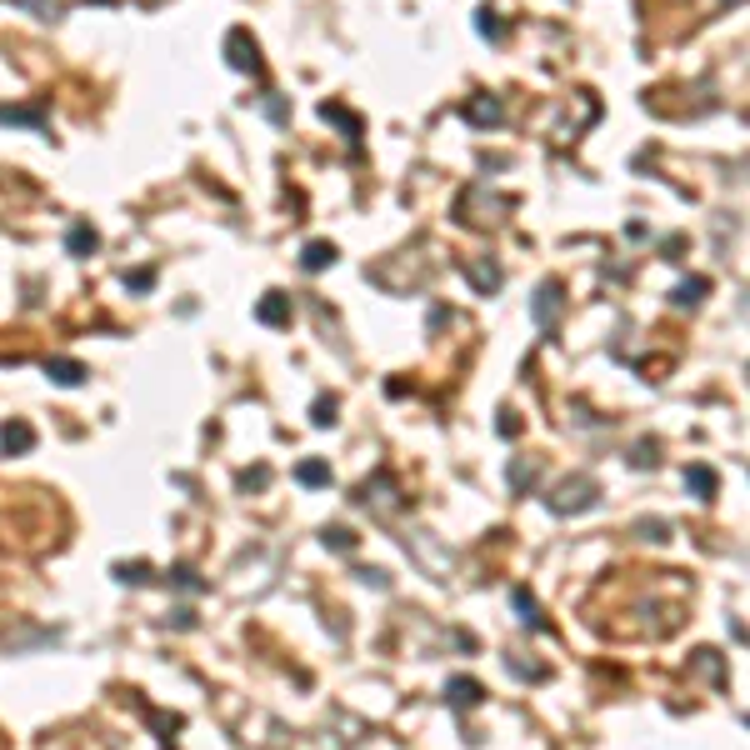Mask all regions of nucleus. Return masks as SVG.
Here are the masks:
<instances>
[{
	"label": "nucleus",
	"mask_w": 750,
	"mask_h": 750,
	"mask_svg": "<svg viewBox=\"0 0 750 750\" xmlns=\"http://www.w3.org/2000/svg\"><path fill=\"white\" fill-rule=\"evenodd\" d=\"M595 501H600V485L590 481V475H570V481H560L556 491L546 495V505L556 515H580V511H590Z\"/></svg>",
	"instance_id": "nucleus-1"
},
{
	"label": "nucleus",
	"mask_w": 750,
	"mask_h": 750,
	"mask_svg": "<svg viewBox=\"0 0 750 750\" xmlns=\"http://www.w3.org/2000/svg\"><path fill=\"white\" fill-rule=\"evenodd\" d=\"M225 61H230V70H240V75H260V70H266L256 35H250V31H240V25H236L230 35H225Z\"/></svg>",
	"instance_id": "nucleus-2"
},
{
	"label": "nucleus",
	"mask_w": 750,
	"mask_h": 750,
	"mask_svg": "<svg viewBox=\"0 0 750 750\" xmlns=\"http://www.w3.org/2000/svg\"><path fill=\"white\" fill-rule=\"evenodd\" d=\"M560 305H566V295H560V280H546V286L530 295V321L540 325V331H556V315H560Z\"/></svg>",
	"instance_id": "nucleus-3"
},
{
	"label": "nucleus",
	"mask_w": 750,
	"mask_h": 750,
	"mask_svg": "<svg viewBox=\"0 0 750 750\" xmlns=\"http://www.w3.org/2000/svg\"><path fill=\"white\" fill-rule=\"evenodd\" d=\"M481 700H485V686L481 680H471V675H455V680L445 686V706L450 710H475Z\"/></svg>",
	"instance_id": "nucleus-4"
},
{
	"label": "nucleus",
	"mask_w": 750,
	"mask_h": 750,
	"mask_svg": "<svg viewBox=\"0 0 750 750\" xmlns=\"http://www.w3.org/2000/svg\"><path fill=\"white\" fill-rule=\"evenodd\" d=\"M461 116L471 120V126H501V120H505V106H501L495 96H471V100L461 106Z\"/></svg>",
	"instance_id": "nucleus-5"
},
{
	"label": "nucleus",
	"mask_w": 750,
	"mask_h": 750,
	"mask_svg": "<svg viewBox=\"0 0 750 750\" xmlns=\"http://www.w3.org/2000/svg\"><path fill=\"white\" fill-rule=\"evenodd\" d=\"M406 546L416 550L420 560H426V570H430V576H436V580L450 570V556H436V540H430V530H416V536H406Z\"/></svg>",
	"instance_id": "nucleus-6"
},
{
	"label": "nucleus",
	"mask_w": 750,
	"mask_h": 750,
	"mask_svg": "<svg viewBox=\"0 0 750 750\" xmlns=\"http://www.w3.org/2000/svg\"><path fill=\"white\" fill-rule=\"evenodd\" d=\"M31 445H35V430L25 426V420H5V426H0V450H5V455H25Z\"/></svg>",
	"instance_id": "nucleus-7"
},
{
	"label": "nucleus",
	"mask_w": 750,
	"mask_h": 750,
	"mask_svg": "<svg viewBox=\"0 0 750 750\" xmlns=\"http://www.w3.org/2000/svg\"><path fill=\"white\" fill-rule=\"evenodd\" d=\"M45 375H51L55 386H80L90 370L80 361H70V355H55V361H45Z\"/></svg>",
	"instance_id": "nucleus-8"
},
{
	"label": "nucleus",
	"mask_w": 750,
	"mask_h": 750,
	"mask_svg": "<svg viewBox=\"0 0 750 750\" xmlns=\"http://www.w3.org/2000/svg\"><path fill=\"white\" fill-rule=\"evenodd\" d=\"M511 605L520 611V625H530V631H546V615H540V600L530 595L525 586H515L511 590Z\"/></svg>",
	"instance_id": "nucleus-9"
},
{
	"label": "nucleus",
	"mask_w": 750,
	"mask_h": 750,
	"mask_svg": "<svg viewBox=\"0 0 750 750\" xmlns=\"http://www.w3.org/2000/svg\"><path fill=\"white\" fill-rule=\"evenodd\" d=\"M0 120H5V126H31V130H45V106H0Z\"/></svg>",
	"instance_id": "nucleus-10"
},
{
	"label": "nucleus",
	"mask_w": 750,
	"mask_h": 750,
	"mask_svg": "<svg viewBox=\"0 0 750 750\" xmlns=\"http://www.w3.org/2000/svg\"><path fill=\"white\" fill-rule=\"evenodd\" d=\"M321 116H325V120H335V126L345 130V140H351V145H361V116H351V110H345V106H335V100H325V106H321Z\"/></svg>",
	"instance_id": "nucleus-11"
},
{
	"label": "nucleus",
	"mask_w": 750,
	"mask_h": 750,
	"mask_svg": "<svg viewBox=\"0 0 750 750\" xmlns=\"http://www.w3.org/2000/svg\"><path fill=\"white\" fill-rule=\"evenodd\" d=\"M256 315H260V321H266V325H286V321H290V295H280V290H270V295L256 305Z\"/></svg>",
	"instance_id": "nucleus-12"
},
{
	"label": "nucleus",
	"mask_w": 750,
	"mask_h": 750,
	"mask_svg": "<svg viewBox=\"0 0 750 750\" xmlns=\"http://www.w3.org/2000/svg\"><path fill=\"white\" fill-rule=\"evenodd\" d=\"M686 485L700 495V501H710V495L720 491V475L710 471V465H686Z\"/></svg>",
	"instance_id": "nucleus-13"
},
{
	"label": "nucleus",
	"mask_w": 750,
	"mask_h": 750,
	"mask_svg": "<svg viewBox=\"0 0 750 750\" xmlns=\"http://www.w3.org/2000/svg\"><path fill=\"white\" fill-rule=\"evenodd\" d=\"M300 266L311 270V276H315V270H325V266H335V246H331V240H311V246H305V256H300Z\"/></svg>",
	"instance_id": "nucleus-14"
},
{
	"label": "nucleus",
	"mask_w": 750,
	"mask_h": 750,
	"mask_svg": "<svg viewBox=\"0 0 750 750\" xmlns=\"http://www.w3.org/2000/svg\"><path fill=\"white\" fill-rule=\"evenodd\" d=\"M706 290H710V280L706 276H690V280H680V286H675V305H700V300H706Z\"/></svg>",
	"instance_id": "nucleus-15"
},
{
	"label": "nucleus",
	"mask_w": 750,
	"mask_h": 750,
	"mask_svg": "<svg viewBox=\"0 0 750 750\" xmlns=\"http://www.w3.org/2000/svg\"><path fill=\"white\" fill-rule=\"evenodd\" d=\"M96 246H100V236L90 230V225H70V236H65V250H70V256H90Z\"/></svg>",
	"instance_id": "nucleus-16"
},
{
	"label": "nucleus",
	"mask_w": 750,
	"mask_h": 750,
	"mask_svg": "<svg viewBox=\"0 0 750 750\" xmlns=\"http://www.w3.org/2000/svg\"><path fill=\"white\" fill-rule=\"evenodd\" d=\"M321 540H325V550H341V556H351L355 550V530L351 525H325Z\"/></svg>",
	"instance_id": "nucleus-17"
},
{
	"label": "nucleus",
	"mask_w": 750,
	"mask_h": 750,
	"mask_svg": "<svg viewBox=\"0 0 750 750\" xmlns=\"http://www.w3.org/2000/svg\"><path fill=\"white\" fill-rule=\"evenodd\" d=\"M295 481L300 485H331V465H325V461H300L295 465Z\"/></svg>",
	"instance_id": "nucleus-18"
},
{
	"label": "nucleus",
	"mask_w": 750,
	"mask_h": 750,
	"mask_svg": "<svg viewBox=\"0 0 750 750\" xmlns=\"http://www.w3.org/2000/svg\"><path fill=\"white\" fill-rule=\"evenodd\" d=\"M475 31H481L485 41H501V35H505V25H501V15H495L491 5H485V11H475Z\"/></svg>",
	"instance_id": "nucleus-19"
},
{
	"label": "nucleus",
	"mask_w": 750,
	"mask_h": 750,
	"mask_svg": "<svg viewBox=\"0 0 750 750\" xmlns=\"http://www.w3.org/2000/svg\"><path fill=\"white\" fill-rule=\"evenodd\" d=\"M471 280H475V290H495L501 286V270L495 266H471Z\"/></svg>",
	"instance_id": "nucleus-20"
},
{
	"label": "nucleus",
	"mask_w": 750,
	"mask_h": 750,
	"mask_svg": "<svg viewBox=\"0 0 750 750\" xmlns=\"http://www.w3.org/2000/svg\"><path fill=\"white\" fill-rule=\"evenodd\" d=\"M171 586H181V590H205V580L195 576L191 566H175V570H171Z\"/></svg>",
	"instance_id": "nucleus-21"
},
{
	"label": "nucleus",
	"mask_w": 750,
	"mask_h": 750,
	"mask_svg": "<svg viewBox=\"0 0 750 750\" xmlns=\"http://www.w3.org/2000/svg\"><path fill=\"white\" fill-rule=\"evenodd\" d=\"M116 580H126V586H145L150 566H140V560H136V566H116Z\"/></svg>",
	"instance_id": "nucleus-22"
},
{
	"label": "nucleus",
	"mask_w": 750,
	"mask_h": 750,
	"mask_svg": "<svg viewBox=\"0 0 750 750\" xmlns=\"http://www.w3.org/2000/svg\"><path fill=\"white\" fill-rule=\"evenodd\" d=\"M536 475H540V471H536V465H525V461H515V465H511V485H515V491L536 485Z\"/></svg>",
	"instance_id": "nucleus-23"
},
{
	"label": "nucleus",
	"mask_w": 750,
	"mask_h": 750,
	"mask_svg": "<svg viewBox=\"0 0 750 750\" xmlns=\"http://www.w3.org/2000/svg\"><path fill=\"white\" fill-rule=\"evenodd\" d=\"M311 420H315V426H331V420H335V396H321V400H315Z\"/></svg>",
	"instance_id": "nucleus-24"
},
{
	"label": "nucleus",
	"mask_w": 750,
	"mask_h": 750,
	"mask_svg": "<svg viewBox=\"0 0 750 750\" xmlns=\"http://www.w3.org/2000/svg\"><path fill=\"white\" fill-rule=\"evenodd\" d=\"M641 536L645 540H670V525L665 520H641Z\"/></svg>",
	"instance_id": "nucleus-25"
},
{
	"label": "nucleus",
	"mask_w": 750,
	"mask_h": 750,
	"mask_svg": "<svg viewBox=\"0 0 750 750\" xmlns=\"http://www.w3.org/2000/svg\"><path fill=\"white\" fill-rule=\"evenodd\" d=\"M266 481H270V471H266V465H256V471H246V475H240V485H246V491H260Z\"/></svg>",
	"instance_id": "nucleus-26"
},
{
	"label": "nucleus",
	"mask_w": 750,
	"mask_h": 750,
	"mask_svg": "<svg viewBox=\"0 0 750 750\" xmlns=\"http://www.w3.org/2000/svg\"><path fill=\"white\" fill-rule=\"evenodd\" d=\"M631 465H655V445H651V440H641V445H635Z\"/></svg>",
	"instance_id": "nucleus-27"
},
{
	"label": "nucleus",
	"mask_w": 750,
	"mask_h": 750,
	"mask_svg": "<svg viewBox=\"0 0 750 750\" xmlns=\"http://www.w3.org/2000/svg\"><path fill=\"white\" fill-rule=\"evenodd\" d=\"M150 280H155V270H136V276H126L130 290H150Z\"/></svg>",
	"instance_id": "nucleus-28"
},
{
	"label": "nucleus",
	"mask_w": 750,
	"mask_h": 750,
	"mask_svg": "<svg viewBox=\"0 0 750 750\" xmlns=\"http://www.w3.org/2000/svg\"><path fill=\"white\" fill-rule=\"evenodd\" d=\"M361 580H365V586H375V590H386V586H390L386 570H361Z\"/></svg>",
	"instance_id": "nucleus-29"
},
{
	"label": "nucleus",
	"mask_w": 750,
	"mask_h": 750,
	"mask_svg": "<svg viewBox=\"0 0 750 750\" xmlns=\"http://www.w3.org/2000/svg\"><path fill=\"white\" fill-rule=\"evenodd\" d=\"M515 430H520V426H515V416H511V410H501V436H515Z\"/></svg>",
	"instance_id": "nucleus-30"
}]
</instances>
